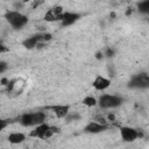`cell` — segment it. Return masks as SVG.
<instances>
[{"label": "cell", "mask_w": 149, "mask_h": 149, "mask_svg": "<svg viewBox=\"0 0 149 149\" xmlns=\"http://www.w3.org/2000/svg\"><path fill=\"white\" fill-rule=\"evenodd\" d=\"M5 19L13 29H21L28 23V17L19 10H7Z\"/></svg>", "instance_id": "cell-1"}, {"label": "cell", "mask_w": 149, "mask_h": 149, "mask_svg": "<svg viewBox=\"0 0 149 149\" xmlns=\"http://www.w3.org/2000/svg\"><path fill=\"white\" fill-rule=\"evenodd\" d=\"M64 14V10H63V7L61 6H54L51 8H49L45 14H44V20L47 22H55V21H61L62 20V16Z\"/></svg>", "instance_id": "cell-5"}, {"label": "cell", "mask_w": 149, "mask_h": 149, "mask_svg": "<svg viewBox=\"0 0 149 149\" xmlns=\"http://www.w3.org/2000/svg\"><path fill=\"white\" fill-rule=\"evenodd\" d=\"M109 85H111V79H108L106 77H102V76H98L93 80V87L97 91H104V90L108 88Z\"/></svg>", "instance_id": "cell-11"}, {"label": "cell", "mask_w": 149, "mask_h": 149, "mask_svg": "<svg viewBox=\"0 0 149 149\" xmlns=\"http://www.w3.org/2000/svg\"><path fill=\"white\" fill-rule=\"evenodd\" d=\"M120 135L125 142H133L141 136L140 132L133 127H121L120 128Z\"/></svg>", "instance_id": "cell-7"}, {"label": "cell", "mask_w": 149, "mask_h": 149, "mask_svg": "<svg viewBox=\"0 0 149 149\" xmlns=\"http://www.w3.org/2000/svg\"><path fill=\"white\" fill-rule=\"evenodd\" d=\"M26 140V135L23 133H20V132H13L8 135V141L12 143V144H19V143H22L23 141Z\"/></svg>", "instance_id": "cell-13"}, {"label": "cell", "mask_w": 149, "mask_h": 149, "mask_svg": "<svg viewBox=\"0 0 149 149\" xmlns=\"http://www.w3.org/2000/svg\"><path fill=\"white\" fill-rule=\"evenodd\" d=\"M148 77H149V74H146V73L135 74L129 81V87H132V88H146V87H149Z\"/></svg>", "instance_id": "cell-6"}, {"label": "cell", "mask_w": 149, "mask_h": 149, "mask_svg": "<svg viewBox=\"0 0 149 149\" xmlns=\"http://www.w3.org/2000/svg\"><path fill=\"white\" fill-rule=\"evenodd\" d=\"M40 42H44V34H35V35H31L30 37L26 38L22 42V44L27 49H33V48L37 47Z\"/></svg>", "instance_id": "cell-8"}, {"label": "cell", "mask_w": 149, "mask_h": 149, "mask_svg": "<svg viewBox=\"0 0 149 149\" xmlns=\"http://www.w3.org/2000/svg\"><path fill=\"white\" fill-rule=\"evenodd\" d=\"M122 98L115 94H102L100 95L99 100H98V105L100 106V108L104 109H108V108H115L118 106H120L122 104Z\"/></svg>", "instance_id": "cell-4"}, {"label": "cell", "mask_w": 149, "mask_h": 149, "mask_svg": "<svg viewBox=\"0 0 149 149\" xmlns=\"http://www.w3.org/2000/svg\"><path fill=\"white\" fill-rule=\"evenodd\" d=\"M80 15L78 13H73V12H64L63 16H62V20H61V24L63 27H68V26H71L73 24L74 22H77L79 20Z\"/></svg>", "instance_id": "cell-9"}, {"label": "cell", "mask_w": 149, "mask_h": 149, "mask_svg": "<svg viewBox=\"0 0 149 149\" xmlns=\"http://www.w3.org/2000/svg\"><path fill=\"white\" fill-rule=\"evenodd\" d=\"M148 83H149V77H148Z\"/></svg>", "instance_id": "cell-18"}, {"label": "cell", "mask_w": 149, "mask_h": 149, "mask_svg": "<svg viewBox=\"0 0 149 149\" xmlns=\"http://www.w3.org/2000/svg\"><path fill=\"white\" fill-rule=\"evenodd\" d=\"M113 54H114V51H113L112 49H108V50H107V56H108V57H111Z\"/></svg>", "instance_id": "cell-16"}, {"label": "cell", "mask_w": 149, "mask_h": 149, "mask_svg": "<svg viewBox=\"0 0 149 149\" xmlns=\"http://www.w3.org/2000/svg\"><path fill=\"white\" fill-rule=\"evenodd\" d=\"M57 130H58V128L52 127V126L48 125L47 122H43V123H40V125L35 126L34 129L29 133V136L30 137H35V139L47 140V139L51 137Z\"/></svg>", "instance_id": "cell-2"}, {"label": "cell", "mask_w": 149, "mask_h": 149, "mask_svg": "<svg viewBox=\"0 0 149 149\" xmlns=\"http://www.w3.org/2000/svg\"><path fill=\"white\" fill-rule=\"evenodd\" d=\"M49 109H51L55 115L59 119H63V118H66L68 114H69V106L66 105H52V106H49L48 107Z\"/></svg>", "instance_id": "cell-12"}, {"label": "cell", "mask_w": 149, "mask_h": 149, "mask_svg": "<svg viewBox=\"0 0 149 149\" xmlns=\"http://www.w3.org/2000/svg\"><path fill=\"white\" fill-rule=\"evenodd\" d=\"M5 69H6V64L2 62V63H1V72H3V71H5Z\"/></svg>", "instance_id": "cell-17"}, {"label": "cell", "mask_w": 149, "mask_h": 149, "mask_svg": "<svg viewBox=\"0 0 149 149\" xmlns=\"http://www.w3.org/2000/svg\"><path fill=\"white\" fill-rule=\"evenodd\" d=\"M137 9L142 14H149V0H142L137 3Z\"/></svg>", "instance_id": "cell-14"}, {"label": "cell", "mask_w": 149, "mask_h": 149, "mask_svg": "<svg viewBox=\"0 0 149 149\" xmlns=\"http://www.w3.org/2000/svg\"><path fill=\"white\" fill-rule=\"evenodd\" d=\"M83 102H84V105H86L87 107H93V106H95V105L98 104V101H97L95 98H93V97H86V98L83 100Z\"/></svg>", "instance_id": "cell-15"}, {"label": "cell", "mask_w": 149, "mask_h": 149, "mask_svg": "<svg viewBox=\"0 0 149 149\" xmlns=\"http://www.w3.org/2000/svg\"><path fill=\"white\" fill-rule=\"evenodd\" d=\"M108 128L107 125H104V123H100L98 121H92L90 122L86 127H85V132L88 133V134H98V133H101L104 130H106Z\"/></svg>", "instance_id": "cell-10"}, {"label": "cell", "mask_w": 149, "mask_h": 149, "mask_svg": "<svg viewBox=\"0 0 149 149\" xmlns=\"http://www.w3.org/2000/svg\"><path fill=\"white\" fill-rule=\"evenodd\" d=\"M45 113L44 112H33V113H24L20 118V123L24 127H35L40 123L45 122Z\"/></svg>", "instance_id": "cell-3"}]
</instances>
